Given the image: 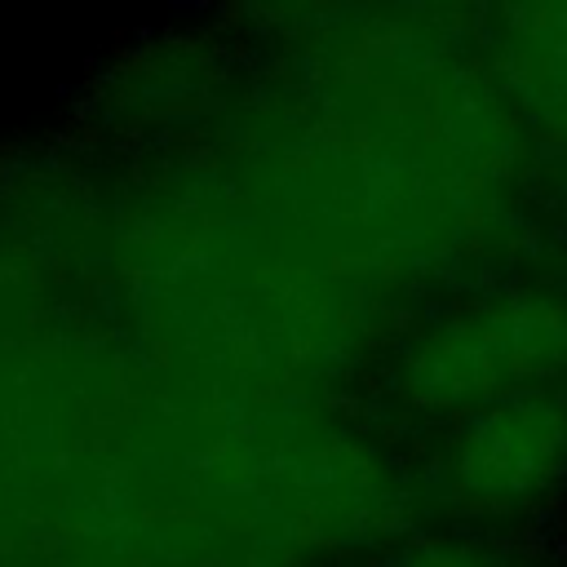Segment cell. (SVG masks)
<instances>
[{"label":"cell","mask_w":567,"mask_h":567,"mask_svg":"<svg viewBox=\"0 0 567 567\" xmlns=\"http://www.w3.org/2000/svg\"><path fill=\"white\" fill-rule=\"evenodd\" d=\"M567 368V297L496 292L430 323L399 363V394L421 412H483L536 394Z\"/></svg>","instance_id":"1"},{"label":"cell","mask_w":567,"mask_h":567,"mask_svg":"<svg viewBox=\"0 0 567 567\" xmlns=\"http://www.w3.org/2000/svg\"><path fill=\"white\" fill-rule=\"evenodd\" d=\"M567 465V403L536 390L470 412L443 456L447 487L474 509L536 501Z\"/></svg>","instance_id":"2"},{"label":"cell","mask_w":567,"mask_h":567,"mask_svg":"<svg viewBox=\"0 0 567 567\" xmlns=\"http://www.w3.org/2000/svg\"><path fill=\"white\" fill-rule=\"evenodd\" d=\"M390 567H509V558L465 536H425V540H408L390 558Z\"/></svg>","instance_id":"3"}]
</instances>
